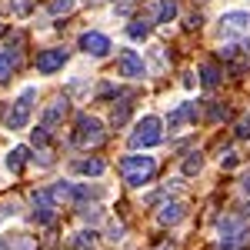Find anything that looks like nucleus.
<instances>
[{"label":"nucleus","instance_id":"1","mask_svg":"<svg viewBox=\"0 0 250 250\" xmlns=\"http://www.w3.org/2000/svg\"><path fill=\"white\" fill-rule=\"evenodd\" d=\"M120 173H124V180L130 184V187H144L150 177L157 173V160L154 157H124L120 160Z\"/></svg>","mask_w":250,"mask_h":250},{"label":"nucleus","instance_id":"2","mask_svg":"<svg viewBox=\"0 0 250 250\" xmlns=\"http://www.w3.org/2000/svg\"><path fill=\"white\" fill-rule=\"evenodd\" d=\"M217 227H220V250H240L250 240V227L237 217H220Z\"/></svg>","mask_w":250,"mask_h":250},{"label":"nucleus","instance_id":"3","mask_svg":"<svg viewBox=\"0 0 250 250\" xmlns=\"http://www.w3.org/2000/svg\"><path fill=\"white\" fill-rule=\"evenodd\" d=\"M34 97H37V90H34V87H23V90H20V97L10 104V110L3 114V124H7L10 130H23V127H27L30 110H34Z\"/></svg>","mask_w":250,"mask_h":250},{"label":"nucleus","instance_id":"4","mask_svg":"<svg viewBox=\"0 0 250 250\" xmlns=\"http://www.w3.org/2000/svg\"><path fill=\"white\" fill-rule=\"evenodd\" d=\"M160 127H164L160 117H144V120L137 124V130L130 134V147H137V150L157 147V144L164 140V130H160Z\"/></svg>","mask_w":250,"mask_h":250},{"label":"nucleus","instance_id":"5","mask_svg":"<svg viewBox=\"0 0 250 250\" xmlns=\"http://www.w3.org/2000/svg\"><path fill=\"white\" fill-rule=\"evenodd\" d=\"M74 144H77V147H100V144H104V124L90 114H80L77 130H74Z\"/></svg>","mask_w":250,"mask_h":250},{"label":"nucleus","instance_id":"6","mask_svg":"<svg viewBox=\"0 0 250 250\" xmlns=\"http://www.w3.org/2000/svg\"><path fill=\"white\" fill-rule=\"evenodd\" d=\"M250 34V14L247 10H230L220 17V37H244Z\"/></svg>","mask_w":250,"mask_h":250},{"label":"nucleus","instance_id":"7","mask_svg":"<svg viewBox=\"0 0 250 250\" xmlns=\"http://www.w3.org/2000/svg\"><path fill=\"white\" fill-rule=\"evenodd\" d=\"M20 47H23V34H14V43L0 47V80H7L20 63Z\"/></svg>","mask_w":250,"mask_h":250},{"label":"nucleus","instance_id":"8","mask_svg":"<svg viewBox=\"0 0 250 250\" xmlns=\"http://www.w3.org/2000/svg\"><path fill=\"white\" fill-rule=\"evenodd\" d=\"M80 50H87L90 57H107L110 54V40L104 34H97V30H87V34H80Z\"/></svg>","mask_w":250,"mask_h":250},{"label":"nucleus","instance_id":"9","mask_svg":"<svg viewBox=\"0 0 250 250\" xmlns=\"http://www.w3.org/2000/svg\"><path fill=\"white\" fill-rule=\"evenodd\" d=\"M117 74L120 77H144V60L137 57V50H124L117 57Z\"/></svg>","mask_w":250,"mask_h":250},{"label":"nucleus","instance_id":"10","mask_svg":"<svg viewBox=\"0 0 250 250\" xmlns=\"http://www.w3.org/2000/svg\"><path fill=\"white\" fill-rule=\"evenodd\" d=\"M34 204L40 207V210H34V220H37V224H50V220H54V210H57V207H54V193L37 190L34 193Z\"/></svg>","mask_w":250,"mask_h":250},{"label":"nucleus","instance_id":"11","mask_svg":"<svg viewBox=\"0 0 250 250\" xmlns=\"http://www.w3.org/2000/svg\"><path fill=\"white\" fill-rule=\"evenodd\" d=\"M67 63V50H43L37 57V70L40 74H54V70H60Z\"/></svg>","mask_w":250,"mask_h":250},{"label":"nucleus","instance_id":"12","mask_svg":"<svg viewBox=\"0 0 250 250\" xmlns=\"http://www.w3.org/2000/svg\"><path fill=\"white\" fill-rule=\"evenodd\" d=\"M157 220H160V224H180V220H184V204H180V200L164 204L160 213H157Z\"/></svg>","mask_w":250,"mask_h":250},{"label":"nucleus","instance_id":"13","mask_svg":"<svg viewBox=\"0 0 250 250\" xmlns=\"http://www.w3.org/2000/svg\"><path fill=\"white\" fill-rule=\"evenodd\" d=\"M190 117H197V104H180V107L170 114V120H167V124H170V130H177V127H180L184 120H190Z\"/></svg>","mask_w":250,"mask_h":250},{"label":"nucleus","instance_id":"14","mask_svg":"<svg viewBox=\"0 0 250 250\" xmlns=\"http://www.w3.org/2000/svg\"><path fill=\"white\" fill-rule=\"evenodd\" d=\"M23 167H27V147H14V150L7 154V170L20 173Z\"/></svg>","mask_w":250,"mask_h":250},{"label":"nucleus","instance_id":"15","mask_svg":"<svg viewBox=\"0 0 250 250\" xmlns=\"http://www.w3.org/2000/svg\"><path fill=\"white\" fill-rule=\"evenodd\" d=\"M220 77H224V74H220V67H217V63H204V67H200V83H204L207 90H210V87H217V83H220Z\"/></svg>","mask_w":250,"mask_h":250},{"label":"nucleus","instance_id":"16","mask_svg":"<svg viewBox=\"0 0 250 250\" xmlns=\"http://www.w3.org/2000/svg\"><path fill=\"white\" fill-rule=\"evenodd\" d=\"M63 114H67V100H54V104L47 107V114H43V127H54Z\"/></svg>","mask_w":250,"mask_h":250},{"label":"nucleus","instance_id":"17","mask_svg":"<svg viewBox=\"0 0 250 250\" xmlns=\"http://www.w3.org/2000/svg\"><path fill=\"white\" fill-rule=\"evenodd\" d=\"M74 170L87 173V177H100L104 173V160H74Z\"/></svg>","mask_w":250,"mask_h":250},{"label":"nucleus","instance_id":"18","mask_svg":"<svg viewBox=\"0 0 250 250\" xmlns=\"http://www.w3.org/2000/svg\"><path fill=\"white\" fill-rule=\"evenodd\" d=\"M127 37L130 40H147L150 37V23H147V20H134V23L127 27Z\"/></svg>","mask_w":250,"mask_h":250},{"label":"nucleus","instance_id":"19","mask_svg":"<svg viewBox=\"0 0 250 250\" xmlns=\"http://www.w3.org/2000/svg\"><path fill=\"white\" fill-rule=\"evenodd\" d=\"M177 17V0H160V10H157V23H170Z\"/></svg>","mask_w":250,"mask_h":250},{"label":"nucleus","instance_id":"20","mask_svg":"<svg viewBox=\"0 0 250 250\" xmlns=\"http://www.w3.org/2000/svg\"><path fill=\"white\" fill-rule=\"evenodd\" d=\"M94 237H97L94 230H80V233H74V240H70V244H74L77 250H94V244H97Z\"/></svg>","mask_w":250,"mask_h":250},{"label":"nucleus","instance_id":"21","mask_svg":"<svg viewBox=\"0 0 250 250\" xmlns=\"http://www.w3.org/2000/svg\"><path fill=\"white\" fill-rule=\"evenodd\" d=\"M47 7H50L54 17H60V14H70V10H74V0H50Z\"/></svg>","mask_w":250,"mask_h":250},{"label":"nucleus","instance_id":"22","mask_svg":"<svg viewBox=\"0 0 250 250\" xmlns=\"http://www.w3.org/2000/svg\"><path fill=\"white\" fill-rule=\"evenodd\" d=\"M204 167V160H200V154H190L187 160H184V173H197Z\"/></svg>","mask_w":250,"mask_h":250},{"label":"nucleus","instance_id":"23","mask_svg":"<svg viewBox=\"0 0 250 250\" xmlns=\"http://www.w3.org/2000/svg\"><path fill=\"white\" fill-rule=\"evenodd\" d=\"M127 117H130V104H120L114 110V124L120 127V124H127Z\"/></svg>","mask_w":250,"mask_h":250},{"label":"nucleus","instance_id":"24","mask_svg":"<svg viewBox=\"0 0 250 250\" xmlns=\"http://www.w3.org/2000/svg\"><path fill=\"white\" fill-rule=\"evenodd\" d=\"M34 144H37V147H47V144H50V134H47V127H37V130H34Z\"/></svg>","mask_w":250,"mask_h":250},{"label":"nucleus","instance_id":"25","mask_svg":"<svg viewBox=\"0 0 250 250\" xmlns=\"http://www.w3.org/2000/svg\"><path fill=\"white\" fill-rule=\"evenodd\" d=\"M237 137H250V117H244V120L237 124Z\"/></svg>","mask_w":250,"mask_h":250},{"label":"nucleus","instance_id":"26","mask_svg":"<svg viewBox=\"0 0 250 250\" xmlns=\"http://www.w3.org/2000/svg\"><path fill=\"white\" fill-rule=\"evenodd\" d=\"M30 10V0H14V14H27Z\"/></svg>","mask_w":250,"mask_h":250}]
</instances>
